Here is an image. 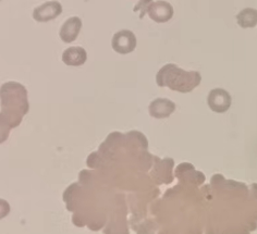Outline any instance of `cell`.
Returning a JSON list of instances; mask_svg holds the SVG:
<instances>
[{"instance_id": "cell-1", "label": "cell", "mask_w": 257, "mask_h": 234, "mask_svg": "<svg viewBox=\"0 0 257 234\" xmlns=\"http://www.w3.org/2000/svg\"><path fill=\"white\" fill-rule=\"evenodd\" d=\"M8 106V114H2V126L8 123V129L21 123L24 114L29 112L28 90L20 83L8 82L2 87V107Z\"/></svg>"}, {"instance_id": "cell-2", "label": "cell", "mask_w": 257, "mask_h": 234, "mask_svg": "<svg viewBox=\"0 0 257 234\" xmlns=\"http://www.w3.org/2000/svg\"><path fill=\"white\" fill-rule=\"evenodd\" d=\"M201 82L200 72L185 71L173 63L166 64L156 74V83L159 87H168L183 94L194 90Z\"/></svg>"}, {"instance_id": "cell-3", "label": "cell", "mask_w": 257, "mask_h": 234, "mask_svg": "<svg viewBox=\"0 0 257 234\" xmlns=\"http://www.w3.org/2000/svg\"><path fill=\"white\" fill-rule=\"evenodd\" d=\"M137 37L132 31L121 30L117 32L111 40V47L117 54L127 55L137 47Z\"/></svg>"}, {"instance_id": "cell-4", "label": "cell", "mask_w": 257, "mask_h": 234, "mask_svg": "<svg viewBox=\"0 0 257 234\" xmlns=\"http://www.w3.org/2000/svg\"><path fill=\"white\" fill-rule=\"evenodd\" d=\"M231 95L223 88L211 89L207 96V105L216 113L227 112L231 107Z\"/></svg>"}, {"instance_id": "cell-5", "label": "cell", "mask_w": 257, "mask_h": 234, "mask_svg": "<svg viewBox=\"0 0 257 234\" xmlns=\"http://www.w3.org/2000/svg\"><path fill=\"white\" fill-rule=\"evenodd\" d=\"M62 6L59 2H47L33 11V19L37 22H48L51 20H55L58 17L62 14Z\"/></svg>"}, {"instance_id": "cell-6", "label": "cell", "mask_w": 257, "mask_h": 234, "mask_svg": "<svg viewBox=\"0 0 257 234\" xmlns=\"http://www.w3.org/2000/svg\"><path fill=\"white\" fill-rule=\"evenodd\" d=\"M173 14H175V11H173L172 6L168 2H164V0L154 2L147 10V15L156 23H166L170 21Z\"/></svg>"}, {"instance_id": "cell-7", "label": "cell", "mask_w": 257, "mask_h": 234, "mask_svg": "<svg viewBox=\"0 0 257 234\" xmlns=\"http://www.w3.org/2000/svg\"><path fill=\"white\" fill-rule=\"evenodd\" d=\"M176 103L167 98L154 99L149 107L150 114L155 119H166L176 111Z\"/></svg>"}, {"instance_id": "cell-8", "label": "cell", "mask_w": 257, "mask_h": 234, "mask_svg": "<svg viewBox=\"0 0 257 234\" xmlns=\"http://www.w3.org/2000/svg\"><path fill=\"white\" fill-rule=\"evenodd\" d=\"M82 29V20L79 17L69 18L68 20L62 24L59 31V36L61 41L66 44L74 42L78 38Z\"/></svg>"}, {"instance_id": "cell-9", "label": "cell", "mask_w": 257, "mask_h": 234, "mask_svg": "<svg viewBox=\"0 0 257 234\" xmlns=\"http://www.w3.org/2000/svg\"><path fill=\"white\" fill-rule=\"evenodd\" d=\"M87 60V53L83 47L67 48L62 54V61L70 67H81Z\"/></svg>"}, {"instance_id": "cell-10", "label": "cell", "mask_w": 257, "mask_h": 234, "mask_svg": "<svg viewBox=\"0 0 257 234\" xmlns=\"http://www.w3.org/2000/svg\"><path fill=\"white\" fill-rule=\"evenodd\" d=\"M236 22L242 29H252L257 24V10L245 8L241 10L236 16Z\"/></svg>"}, {"instance_id": "cell-11", "label": "cell", "mask_w": 257, "mask_h": 234, "mask_svg": "<svg viewBox=\"0 0 257 234\" xmlns=\"http://www.w3.org/2000/svg\"><path fill=\"white\" fill-rule=\"evenodd\" d=\"M154 3V0H140V2L136 5L133 11L134 12H140V18L143 19L144 16L147 14V10H149L150 6Z\"/></svg>"}]
</instances>
